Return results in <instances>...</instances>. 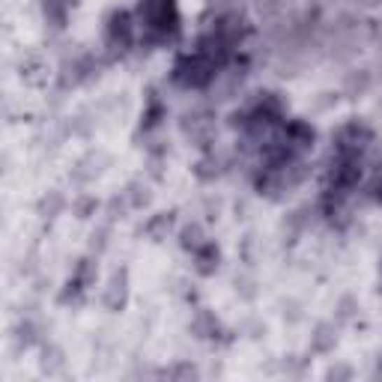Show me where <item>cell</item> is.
<instances>
[{
    "label": "cell",
    "mask_w": 382,
    "mask_h": 382,
    "mask_svg": "<svg viewBox=\"0 0 382 382\" xmlns=\"http://www.w3.org/2000/svg\"><path fill=\"white\" fill-rule=\"evenodd\" d=\"M63 206V197L57 194V191H51V200L45 197L42 204H39V209H42V215H48V218H54V212H57Z\"/></svg>",
    "instance_id": "2e32d148"
},
{
    "label": "cell",
    "mask_w": 382,
    "mask_h": 382,
    "mask_svg": "<svg viewBox=\"0 0 382 382\" xmlns=\"http://www.w3.org/2000/svg\"><path fill=\"white\" fill-rule=\"evenodd\" d=\"M370 141H374V132H370L365 122H346V126L338 132V143H334V153L344 155H362Z\"/></svg>",
    "instance_id": "3957f363"
},
{
    "label": "cell",
    "mask_w": 382,
    "mask_h": 382,
    "mask_svg": "<svg viewBox=\"0 0 382 382\" xmlns=\"http://www.w3.org/2000/svg\"><path fill=\"white\" fill-rule=\"evenodd\" d=\"M338 308H341V313H338L341 320H353V317H355V302H353L350 296L341 299V305H338Z\"/></svg>",
    "instance_id": "ac0fdd59"
},
{
    "label": "cell",
    "mask_w": 382,
    "mask_h": 382,
    "mask_svg": "<svg viewBox=\"0 0 382 382\" xmlns=\"http://www.w3.org/2000/svg\"><path fill=\"white\" fill-rule=\"evenodd\" d=\"M15 334H18V344L21 346H24V350H27V346L30 344H36V329H33V323H24V325H18V329H15Z\"/></svg>",
    "instance_id": "9a60e30c"
},
{
    "label": "cell",
    "mask_w": 382,
    "mask_h": 382,
    "mask_svg": "<svg viewBox=\"0 0 382 382\" xmlns=\"http://www.w3.org/2000/svg\"><path fill=\"white\" fill-rule=\"evenodd\" d=\"M138 18L143 27V39L150 45H164L179 33V13L174 0H141Z\"/></svg>",
    "instance_id": "6da1fadb"
},
{
    "label": "cell",
    "mask_w": 382,
    "mask_h": 382,
    "mask_svg": "<svg viewBox=\"0 0 382 382\" xmlns=\"http://www.w3.org/2000/svg\"><path fill=\"white\" fill-rule=\"evenodd\" d=\"M126 284H129L126 269H117L114 278H111V284H108V290H105V296H102L108 311H120L122 305H126V296H129V287Z\"/></svg>",
    "instance_id": "8992f818"
},
{
    "label": "cell",
    "mask_w": 382,
    "mask_h": 382,
    "mask_svg": "<svg viewBox=\"0 0 382 382\" xmlns=\"http://www.w3.org/2000/svg\"><path fill=\"white\" fill-rule=\"evenodd\" d=\"M204 242H206V239H204V233H200L197 224H191V227L183 230V248H185V251H194V248H200Z\"/></svg>",
    "instance_id": "4fadbf2b"
},
{
    "label": "cell",
    "mask_w": 382,
    "mask_h": 382,
    "mask_svg": "<svg viewBox=\"0 0 382 382\" xmlns=\"http://www.w3.org/2000/svg\"><path fill=\"white\" fill-rule=\"evenodd\" d=\"M164 114L167 111H164V105L159 102V99H150V108H147V114H143V129H155Z\"/></svg>",
    "instance_id": "7c38bea8"
},
{
    "label": "cell",
    "mask_w": 382,
    "mask_h": 382,
    "mask_svg": "<svg viewBox=\"0 0 382 382\" xmlns=\"http://www.w3.org/2000/svg\"><path fill=\"white\" fill-rule=\"evenodd\" d=\"M191 329H194V334H197V338H215V334H218V320L212 317V313L200 311Z\"/></svg>",
    "instance_id": "8fae6325"
},
{
    "label": "cell",
    "mask_w": 382,
    "mask_h": 382,
    "mask_svg": "<svg viewBox=\"0 0 382 382\" xmlns=\"http://www.w3.org/2000/svg\"><path fill=\"white\" fill-rule=\"evenodd\" d=\"M374 376H382V355H379V362H376V370H374Z\"/></svg>",
    "instance_id": "ffe728a7"
},
{
    "label": "cell",
    "mask_w": 382,
    "mask_h": 382,
    "mask_svg": "<svg viewBox=\"0 0 382 382\" xmlns=\"http://www.w3.org/2000/svg\"><path fill=\"white\" fill-rule=\"evenodd\" d=\"M134 42V18L129 13H114L108 18V45L114 51H126Z\"/></svg>",
    "instance_id": "277c9868"
},
{
    "label": "cell",
    "mask_w": 382,
    "mask_h": 382,
    "mask_svg": "<svg viewBox=\"0 0 382 382\" xmlns=\"http://www.w3.org/2000/svg\"><path fill=\"white\" fill-rule=\"evenodd\" d=\"M93 209H99V204L93 197H84V200H78V204H75L78 218H90V212H93Z\"/></svg>",
    "instance_id": "e0dca14e"
},
{
    "label": "cell",
    "mask_w": 382,
    "mask_h": 382,
    "mask_svg": "<svg viewBox=\"0 0 382 382\" xmlns=\"http://www.w3.org/2000/svg\"><path fill=\"white\" fill-rule=\"evenodd\" d=\"M334 344H338V334H334L332 325L329 323L317 325V334H313V341H311V350L313 353H332Z\"/></svg>",
    "instance_id": "9c48e42d"
},
{
    "label": "cell",
    "mask_w": 382,
    "mask_h": 382,
    "mask_svg": "<svg viewBox=\"0 0 382 382\" xmlns=\"http://www.w3.org/2000/svg\"><path fill=\"white\" fill-rule=\"evenodd\" d=\"M191 254H194V269H197L200 275H212V272L218 269L221 254H218V248H215V242L206 239L204 245H200V248H194Z\"/></svg>",
    "instance_id": "52a82bcc"
},
{
    "label": "cell",
    "mask_w": 382,
    "mask_h": 382,
    "mask_svg": "<svg viewBox=\"0 0 382 382\" xmlns=\"http://www.w3.org/2000/svg\"><path fill=\"white\" fill-rule=\"evenodd\" d=\"M69 3H75V0H69Z\"/></svg>",
    "instance_id": "44dd1931"
},
{
    "label": "cell",
    "mask_w": 382,
    "mask_h": 382,
    "mask_svg": "<svg viewBox=\"0 0 382 382\" xmlns=\"http://www.w3.org/2000/svg\"><path fill=\"white\" fill-rule=\"evenodd\" d=\"M171 227H174V212H159L155 218L147 221V236L153 242H162V239H167Z\"/></svg>",
    "instance_id": "ba28073f"
},
{
    "label": "cell",
    "mask_w": 382,
    "mask_h": 382,
    "mask_svg": "<svg viewBox=\"0 0 382 382\" xmlns=\"http://www.w3.org/2000/svg\"><path fill=\"white\" fill-rule=\"evenodd\" d=\"M350 374H353L350 367H332V370H329V374H325V376H329V379H334V376H350Z\"/></svg>",
    "instance_id": "d6986e66"
},
{
    "label": "cell",
    "mask_w": 382,
    "mask_h": 382,
    "mask_svg": "<svg viewBox=\"0 0 382 382\" xmlns=\"http://www.w3.org/2000/svg\"><path fill=\"white\" fill-rule=\"evenodd\" d=\"M42 9H45L48 24L63 27L66 24V9H69V0H42Z\"/></svg>",
    "instance_id": "30bf717a"
},
{
    "label": "cell",
    "mask_w": 382,
    "mask_h": 382,
    "mask_svg": "<svg viewBox=\"0 0 382 382\" xmlns=\"http://www.w3.org/2000/svg\"><path fill=\"white\" fill-rule=\"evenodd\" d=\"M93 281H96L93 263H90V260H81V263H78V269H75V275L69 278V284H66L60 302H66V305H69V302H81L87 290L93 287Z\"/></svg>",
    "instance_id": "5b68a950"
},
{
    "label": "cell",
    "mask_w": 382,
    "mask_h": 382,
    "mask_svg": "<svg viewBox=\"0 0 382 382\" xmlns=\"http://www.w3.org/2000/svg\"><path fill=\"white\" fill-rule=\"evenodd\" d=\"M218 69H221V66L212 60L206 51L194 48V51H188V54H183V57L176 60V66H174V81H176L179 87H185V90H200V87H206V84L215 81Z\"/></svg>",
    "instance_id": "7a4b0ae2"
},
{
    "label": "cell",
    "mask_w": 382,
    "mask_h": 382,
    "mask_svg": "<svg viewBox=\"0 0 382 382\" xmlns=\"http://www.w3.org/2000/svg\"><path fill=\"white\" fill-rule=\"evenodd\" d=\"M60 367H63V353H60V350H45L42 370H48V374H57Z\"/></svg>",
    "instance_id": "5bb4252c"
}]
</instances>
